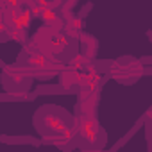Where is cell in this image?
<instances>
[{
  "mask_svg": "<svg viewBox=\"0 0 152 152\" xmlns=\"http://www.w3.org/2000/svg\"><path fill=\"white\" fill-rule=\"evenodd\" d=\"M7 32H9V25H7V20L6 16L0 13V41L7 39Z\"/></svg>",
  "mask_w": 152,
  "mask_h": 152,
  "instance_id": "11",
  "label": "cell"
},
{
  "mask_svg": "<svg viewBox=\"0 0 152 152\" xmlns=\"http://www.w3.org/2000/svg\"><path fill=\"white\" fill-rule=\"evenodd\" d=\"M39 18H41V22H43L47 27H52V29H56V31H63L64 16H63V13H61L56 6H48V7H45V9L41 11Z\"/></svg>",
  "mask_w": 152,
  "mask_h": 152,
  "instance_id": "8",
  "label": "cell"
},
{
  "mask_svg": "<svg viewBox=\"0 0 152 152\" xmlns=\"http://www.w3.org/2000/svg\"><path fill=\"white\" fill-rule=\"evenodd\" d=\"M75 4H77V0H54V6H56V7H57L61 13L72 11Z\"/></svg>",
  "mask_w": 152,
  "mask_h": 152,
  "instance_id": "10",
  "label": "cell"
},
{
  "mask_svg": "<svg viewBox=\"0 0 152 152\" xmlns=\"http://www.w3.org/2000/svg\"><path fill=\"white\" fill-rule=\"evenodd\" d=\"M59 79H61V86L68 91H81L83 84H84V70H75L70 66H64L59 72Z\"/></svg>",
  "mask_w": 152,
  "mask_h": 152,
  "instance_id": "7",
  "label": "cell"
},
{
  "mask_svg": "<svg viewBox=\"0 0 152 152\" xmlns=\"http://www.w3.org/2000/svg\"><path fill=\"white\" fill-rule=\"evenodd\" d=\"M143 72V66L136 59H120L111 68V77L118 83H132L136 77H140Z\"/></svg>",
  "mask_w": 152,
  "mask_h": 152,
  "instance_id": "6",
  "label": "cell"
},
{
  "mask_svg": "<svg viewBox=\"0 0 152 152\" xmlns=\"http://www.w3.org/2000/svg\"><path fill=\"white\" fill-rule=\"evenodd\" d=\"M25 48L43 54L61 64H66L77 52V38H72L63 31L43 25L34 32L29 41H25Z\"/></svg>",
  "mask_w": 152,
  "mask_h": 152,
  "instance_id": "2",
  "label": "cell"
},
{
  "mask_svg": "<svg viewBox=\"0 0 152 152\" xmlns=\"http://www.w3.org/2000/svg\"><path fill=\"white\" fill-rule=\"evenodd\" d=\"M18 66L23 72H27L32 79L47 81V79H52V77H56V75H59V72L66 64H61V63H57V61L43 56V54H38V52L23 48V54L20 56Z\"/></svg>",
  "mask_w": 152,
  "mask_h": 152,
  "instance_id": "4",
  "label": "cell"
},
{
  "mask_svg": "<svg viewBox=\"0 0 152 152\" xmlns=\"http://www.w3.org/2000/svg\"><path fill=\"white\" fill-rule=\"evenodd\" d=\"M97 99L99 95L81 93L77 115L73 116V134H75L73 140H77V145L84 150L102 148L106 143V132L100 127L95 113Z\"/></svg>",
  "mask_w": 152,
  "mask_h": 152,
  "instance_id": "1",
  "label": "cell"
},
{
  "mask_svg": "<svg viewBox=\"0 0 152 152\" xmlns=\"http://www.w3.org/2000/svg\"><path fill=\"white\" fill-rule=\"evenodd\" d=\"M31 81H32V77H31L27 72H23L18 64L4 68V73H2V84H4L6 91H9V93H13V95L25 93L27 88L31 86Z\"/></svg>",
  "mask_w": 152,
  "mask_h": 152,
  "instance_id": "5",
  "label": "cell"
},
{
  "mask_svg": "<svg viewBox=\"0 0 152 152\" xmlns=\"http://www.w3.org/2000/svg\"><path fill=\"white\" fill-rule=\"evenodd\" d=\"M34 127L45 138H57L73 132V116L57 106H43L34 115Z\"/></svg>",
  "mask_w": 152,
  "mask_h": 152,
  "instance_id": "3",
  "label": "cell"
},
{
  "mask_svg": "<svg viewBox=\"0 0 152 152\" xmlns=\"http://www.w3.org/2000/svg\"><path fill=\"white\" fill-rule=\"evenodd\" d=\"M79 39H81V45H83V52L81 54H84L88 59H93L95 57V50H97V41H95V38H91V36H79Z\"/></svg>",
  "mask_w": 152,
  "mask_h": 152,
  "instance_id": "9",
  "label": "cell"
}]
</instances>
